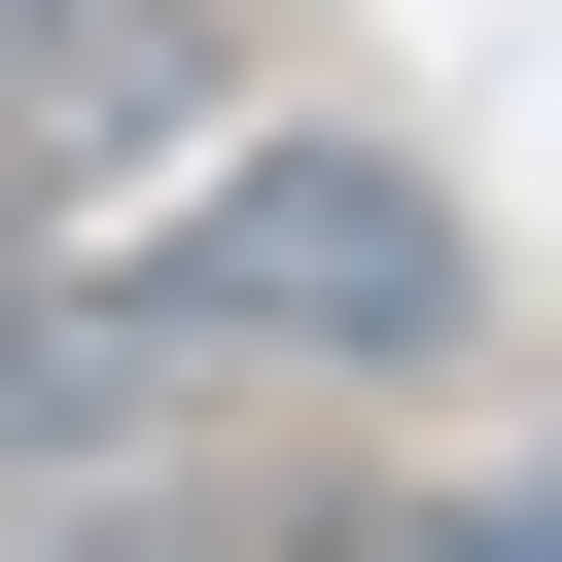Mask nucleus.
<instances>
[{
	"instance_id": "obj_1",
	"label": "nucleus",
	"mask_w": 562,
	"mask_h": 562,
	"mask_svg": "<svg viewBox=\"0 0 562 562\" xmlns=\"http://www.w3.org/2000/svg\"><path fill=\"white\" fill-rule=\"evenodd\" d=\"M140 281V351L246 422V386H457L492 351V211L422 176V140H246L211 105V176H176V246H105Z\"/></svg>"
},
{
	"instance_id": "obj_2",
	"label": "nucleus",
	"mask_w": 562,
	"mask_h": 562,
	"mask_svg": "<svg viewBox=\"0 0 562 562\" xmlns=\"http://www.w3.org/2000/svg\"><path fill=\"white\" fill-rule=\"evenodd\" d=\"M211 527H246L211 457H140V492H0V562H211Z\"/></svg>"
},
{
	"instance_id": "obj_3",
	"label": "nucleus",
	"mask_w": 562,
	"mask_h": 562,
	"mask_svg": "<svg viewBox=\"0 0 562 562\" xmlns=\"http://www.w3.org/2000/svg\"><path fill=\"white\" fill-rule=\"evenodd\" d=\"M386 562H562V422H527V457H457V492H386Z\"/></svg>"
},
{
	"instance_id": "obj_4",
	"label": "nucleus",
	"mask_w": 562,
	"mask_h": 562,
	"mask_svg": "<svg viewBox=\"0 0 562 562\" xmlns=\"http://www.w3.org/2000/svg\"><path fill=\"white\" fill-rule=\"evenodd\" d=\"M35 35H70V0H0V70H35Z\"/></svg>"
}]
</instances>
